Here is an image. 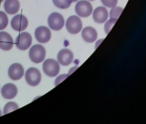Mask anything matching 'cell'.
<instances>
[{"label":"cell","instance_id":"obj_1","mask_svg":"<svg viewBox=\"0 0 146 124\" xmlns=\"http://www.w3.org/2000/svg\"><path fill=\"white\" fill-rule=\"evenodd\" d=\"M29 58L31 59L32 62L34 63H40L42 62L46 57V49L43 46L40 45V44H36L34 45L30 49H29Z\"/></svg>","mask_w":146,"mask_h":124},{"label":"cell","instance_id":"obj_2","mask_svg":"<svg viewBox=\"0 0 146 124\" xmlns=\"http://www.w3.org/2000/svg\"><path fill=\"white\" fill-rule=\"evenodd\" d=\"M43 71L48 77H55L59 73V63L53 59H47L43 63Z\"/></svg>","mask_w":146,"mask_h":124},{"label":"cell","instance_id":"obj_3","mask_svg":"<svg viewBox=\"0 0 146 124\" xmlns=\"http://www.w3.org/2000/svg\"><path fill=\"white\" fill-rule=\"evenodd\" d=\"M66 29L69 33L72 35H76L78 34L83 28V23L81 19L77 17V16H71L70 17L65 23Z\"/></svg>","mask_w":146,"mask_h":124},{"label":"cell","instance_id":"obj_4","mask_svg":"<svg viewBox=\"0 0 146 124\" xmlns=\"http://www.w3.org/2000/svg\"><path fill=\"white\" fill-rule=\"evenodd\" d=\"M47 23H48V26L50 29H52V30L58 31V30H60L64 27V19L61 14L58 12H53L50 14V16L48 17Z\"/></svg>","mask_w":146,"mask_h":124},{"label":"cell","instance_id":"obj_5","mask_svg":"<svg viewBox=\"0 0 146 124\" xmlns=\"http://www.w3.org/2000/svg\"><path fill=\"white\" fill-rule=\"evenodd\" d=\"M25 79L29 85L36 86L41 81L40 72L35 67H30L25 73Z\"/></svg>","mask_w":146,"mask_h":124},{"label":"cell","instance_id":"obj_6","mask_svg":"<svg viewBox=\"0 0 146 124\" xmlns=\"http://www.w3.org/2000/svg\"><path fill=\"white\" fill-rule=\"evenodd\" d=\"M76 13L82 17H88L92 14L93 8L90 2L85 1V0H82L77 3L75 6Z\"/></svg>","mask_w":146,"mask_h":124},{"label":"cell","instance_id":"obj_7","mask_svg":"<svg viewBox=\"0 0 146 124\" xmlns=\"http://www.w3.org/2000/svg\"><path fill=\"white\" fill-rule=\"evenodd\" d=\"M32 43V36L28 32L21 33L16 39V46L19 50H27Z\"/></svg>","mask_w":146,"mask_h":124},{"label":"cell","instance_id":"obj_8","mask_svg":"<svg viewBox=\"0 0 146 124\" xmlns=\"http://www.w3.org/2000/svg\"><path fill=\"white\" fill-rule=\"evenodd\" d=\"M29 25V20L24 15H16L11 20V28L16 31H23Z\"/></svg>","mask_w":146,"mask_h":124},{"label":"cell","instance_id":"obj_9","mask_svg":"<svg viewBox=\"0 0 146 124\" xmlns=\"http://www.w3.org/2000/svg\"><path fill=\"white\" fill-rule=\"evenodd\" d=\"M35 39L40 43H46L50 41L52 34L47 27L40 26L35 29Z\"/></svg>","mask_w":146,"mask_h":124},{"label":"cell","instance_id":"obj_10","mask_svg":"<svg viewBox=\"0 0 146 124\" xmlns=\"http://www.w3.org/2000/svg\"><path fill=\"white\" fill-rule=\"evenodd\" d=\"M58 62L62 66H69L73 61V53L67 48L60 50L57 55Z\"/></svg>","mask_w":146,"mask_h":124},{"label":"cell","instance_id":"obj_11","mask_svg":"<svg viewBox=\"0 0 146 124\" xmlns=\"http://www.w3.org/2000/svg\"><path fill=\"white\" fill-rule=\"evenodd\" d=\"M9 77L12 80H19L24 75V69L23 67L19 63H14L9 67L8 71Z\"/></svg>","mask_w":146,"mask_h":124},{"label":"cell","instance_id":"obj_12","mask_svg":"<svg viewBox=\"0 0 146 124\" xmlns=\"http://www.w3.org/2000/svg\"><path fill=\"white\" fill-rule=\"evenodd\" d=\"M14 46L13 38L7 32H0V48L5 51L11 50Z\"/></svg>","mask_w":146,"mask_h":124},{"label":"cell","instance_id":"obj_13","mask_svg":"<svg viewBox=\"0 0 146 124\" xmlns=\"http://www.w3.org/2000/svg\"><path fill=\"white\" fill-rule=\"evenodd\" d=\"M1 94L5 99H12L17 95V87L14 84L8 83L2 87Z\"/></svg>","mask_w":146,"mask_h":124},{"label":"cell","instance_id":"obj_14","mask_svg":"<svg viewBox=\"0 0 146 124\" xmlns=\"http://www.w3.org/2000/svg\"><path fill=\"white\" fill-rule=\"evenodd\" d=\"M108 12L105 7H97L93 11V19L96 23H103L108 20Z\"/></svg>","mask_w":146,"mask_h":124},{"label":"cell","instance_id":"obj_15","mask_svg":"<svg viewBox=\"0 0 146 124\" xmlns=\"http://www.w3.org/2000/svg\"><path fill=\"white\" fill-rule=\"evenodd\" d=\"M5 11L9 15H14L20 10V3L18 0H5L4 4Z\"/></svg>","mask_w":146,"mask_h":124},{"label":"cell","instance_id":"obj_16","mask_svg":"<svg viewBox=\"0 0 146 124\" xmlns=\"http://www.w3.org/2000/svg\"><path fill=\"white\" fill-rule=\"evenodd\" d=\"M82 37L86 42H94L97 38V32L92 27H86L82 31Z\"/></svg>","mask_w":146,"mask_h":124},{"label":"cell","instance_id":"obj_17","mask_svg":"<svg viewBox=\"0 0 146 124\" xmlns=\"http://www.w3.org/2000/svg\"><path fill=\"white\" fill-rule=\"evenodd\" d=\"M53 5L59 9H67L70 6L72 0H52Z\"/></svg>","mask_w":146,"mask_h":124},{"label":"cell","instance_id":"obj_18","mask_svg":"<svg viewBox=\"0 0 146 124\" xmlns=\"http://www.w3.org/2000/svg\"><path fill=\"white\" fill-rule=\"evenodd\" d=\"M19 109V106H18L17 103H14V102H10V103H8L5 106L3 114H4V115H6V114L10 113V112H12V111L17 110V109Z\"/></svg>","mask_w":146,"mask_h":124},{"label":"cell","instance_id":"obj_19","mask_svg":"<svg viewBox=\"0 0 146 124\" xmlns=\"http://www.w3.org/2000/svg\"><path fill=\"white\" fill-rule=\"evenodd\" d=\"M8 23L9 19L7 15L3 11H0V30L5 29L8 25Z\"/></svg>","mask_w":146,"mask_h":124},{"label":"cell","instance_id":"obj_20","mask_svg":"<svg viewBox=\"0 0 146 124\" xmlns=\"http://www.w3.org/2000/svg\"><path fill=\"white\" fill-rule=\"evenodd\" d=\"M123 11V8L121 7H113L111 11H110V17L111 18H116L118 19V17L120 16V14Z\"/></svg>","mask_w":146,"mask_h":124},{"label":"cell","instance_id":"obj_21","mask_svg":"<svg viewBox=\"0 0 146 124\" xmlns=\"http://www.w3.org/2000/svg\"><path fill=\"white\" fill-rule=\"evenodd\" d=\"M116 21H117L116 18H111L109 21H107V23L105 24V32L107 35L110 32V30L112 29V28H113V24L116 23Z\"/></svg>","mask_w":146,"mask_h":124},{"label":"cell","instance_id":"obj_22","mask_svg":"<svg viewBox=\"0 0 146 124\" xmlns=\"http://www.w3.org/2000/svg\"><path fill=\"white\" fill-rule=\"evenodd\" d=\"M101 1H102V3L103 4L104 6L109 7V8L115 7L117 3H118V0H101Z\"/></svg>","mask_w":146,"mask_h":124},{"label":"cell","instance_id":"obj_23","mask_svg":"<svg viewBox=\"0 0 146 124\" xmlns=\"http://www.w3.org/2000/svg\"><path fill=\"white\" fill-rule=\"evenodd\" d=\"M68 77V74H62L60 76H58L57 79H55V82H54V85L57 86L59 83H61L64 79H65L66 78Z\"/></svg>","mask_w":146,"mask_h":124},{"label":"cell","instance_id":"obj_24","mask_svg":"<svg viewBox=\"0 0 146 124\" xmlns=\"http://www.w3.org/2000/svg\"><path fill=\"white\" fill-rule=\"evenodd\" d=\"M3 115V113H2V112H1V109H0V116H1V115Z\"/></svg>","mask_w":146,"mask_h":124},{"label":"cell","instance_id":"obj_25","mask_svg":"<svg viewBox=\"0 0 146 124\" xmlns=\"http://www.w3.org/2000/svg\"><path fill=\"white\" fill-rule=\"evenodd\" d=\"M77 1H78V0H72V2H77Z\"/></svg>","mask_w":146,"mask_h":124},{"label":"cell","instance_id":"obj_26","mask_svg":"<svg viewBox=\"0 0 146 124\" xmlns=\"http://www.w3.org/2000/svg\"><path fill=\"white\" fill-rule=\"evenodd\" d=\"M3 1H4V0H0V3H2Z\"/></svg>","mask_w":146,"mask_h":124},{"label":"cell","instance_id":"obj_27","mask_svg":"<svg viewBox=\"0 0 146 124\" xmlns=\"http://www.w3.org/2000/svg\"><path fill=\"white\" fill-rule=\"evenodd\" d=\"M90 1H94V0H90Z\"/></svg>","mask_w":146,"mask_h":124}]
</instances>
